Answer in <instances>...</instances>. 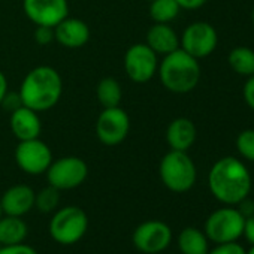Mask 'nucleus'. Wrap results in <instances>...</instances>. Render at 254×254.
<instances>
[{
  "label": "nucleus",
  "mask_w": 254,
  "mask_h": 254,
  "mask_svg": "<svg viewBox=\"0 0 254 254\" xmlns=\"http://www.w3.org/2000/svg\"><path fill=\"white\" fill-rule=\"evenodd\" d=\"M208 187L211 194L220 203L236 206L241 200L250 196L253 180L242 160L233 156H226L211 166Z\"/></svg>",
  "instance_id": "obj_1"
},
{
  "label": "nucleus",
  "mask_w": 254,
  "mask_h": 254,
  "mask_svg": "<svg viewBox=\"0 0 254 254\" xmlns=\"http://www.w3.org/2000/svg\"><path fill=\"white\" fill-rule=\"evenodd\" d=\"M23 105L36 111L47 112L62 99L63 79L57 69L42 64L33 67L21 81L18 90Z\"/></svg>",
  "instance_id": "obj_2"
},
{
  "label": "nucleus",
  "mask_w": 254,
  "mask_h": 254,
  "mask_svg": "<svg viewBox=\"0 0 254 254\" xmlns=\"http://www.w3.org/2000/svg\"><path fill=\"white\" fill-rule=\"evenodd\" d=\"M162 85L175 94H187L193 91L200 81V64L199 60L178 48L159 62L157 69Z\"/></svg>",
  "instance_id": "obj_3"
},
{
  "label": "nucleus",
  "mask_w": 254,
  "mask_h": 254,
  "mask_svg": "<svg viewBox=\"0 0 254 254\" xmlns=\"http://www.w3.org/2000/svg\"><path fill=\"white\" fill-rule=\"evenodd\" d=\"M159 177L172 193L190 191L197 180V169L187 151H168L159 165Z\"/></svg>",
  "instance_id": "obj_4"
},
{
  "label": "nucleus",
  "mask_w": 254,
  "mask_h": 254,
  "mask_svg": "<svg viewBox=\"0 0 254 254\" xmlns=\"http://www.w3.org/2000/svg\"><path fill=\"white\" fill-rule=\"evenodd\" d=\"M88 229L87 212L75 205L57 208L48 224L50 236L60 245H73L79 242Z\"/></svg>",
  "instance_id": "obj_5"
},
{
  "label": "nucleus",
  "mask_w": 254,
  "mask_h": 254,
  "mask_svg": "<svg viewBox=\"0 0 254 254\" xmlns=\"http://www.w3.org/2000/svg\"><path fill=\"white\" fill-rule=\"evenodd\" d=\"M245 217L239 212L236 206L224 205L215 211H212L203 224V232L209 242L227 244L238 242L242 238Z\"/></svg>",
  "instance_id": "obj_6"
},
{
  "label": "nucleus",
  "mask_w": 254,
  "mask_h": 254,
  "mask_svg": "<svg viewBox=\"0 0 254 254\" xmlns=\"http://www.w3.org/2000/svg\"><path fill=\"white\" fill-rule=\"evenodd\" d=\"M45 175L50 186L60 191H67L85 183L88 177V166L85 160L78 156H64L53 160Z\"/></svg>",
  "instance_id": "obj_7"
},
{
  "label": "nucleus",
  "mask_w": 254,
  "mask_h": 254,
  "mask_svg": "<svg viewBox=\"0 0 254 254\" xmlns=\"http://www.w3.org/2000/svg\"><path fill=\"white\" fill-rule=\"evenodd\" d=\"M159 56L144 42L133 44L124 54V72L132 82L145 84L157 75Z\"/></svg>",
  "instance_id": "obj_8"
},
{
  "label": "nucleus",
  "mask_w": 254,
  "mask_h": 254,
  "mask_svg": "<svg viewBox=\"0 0 254 254\" xmlns=\"http://www.w3.org/2000/svg\"><path fill=\"white\" fill-rule=\"evenodd\" d=\"M130 132V117L121 106L103 108L96 120V136L106 147L120 145Z\"/></svg>",
  "instance_id": "obj_9"
},
{
  "label": "nucleus",
  "mask_w": 254,
  "mask_h": 254,
  "mask_svg": "<svg viewBox=\"0 0 254 254\" xmlns=\"http://www.w3.org/2000/svg\"><path fill=\"white\" fill-rule=\"evenodd\" d=\"M217 45L218 33L215 27L206 21H194L189 24L180 36V48L197 60L211 56Z\"/></svg>",
  "instance_id": "obj_10"
},
{
  "label": "nucleus",
  "mask_w": 254,
  "mask_h": 254,
  "mask_svg": "<svg viewBox=\"0 0 254 254\" xmlns=\"http://www.w3.org/2000/svg\"><path fill=\"white\" fill-rule=\"evenodd\" d=\"M135 248L144 254H159L172 242V229L162 220H147L132 233Z\"/></svg>",
  "instance_id": "obj_11"
},
{
  "label": "nucleus",
  "mask_w": 254,
  "mask_h": 254,
  "mask_svg": "<svg viewBox=\"0 0 254 254\" xmlns=\"http://www.w3.org/2000/svg\"><path fill=\"white\" fill-rule=\"evenodd\" d=\"M17 166L29 175H42L50 168L53 159V151L41 138L18 141L14 153Z\"/></svg>",
  "instance_id": "obj_12"
},
{
  "label": "nucleus",
  "mask_w": 254,
  "mask_h": 254,
  "mask_svg": "<svg viewBox=\"0 0 254 254\" xmlns=\"http://www.w3.org/2000/svg\"><path fill=\"white\" fill-rule=\"evenodd\" d=\"M23 11L35 26L56 27L69 17L67 0H23Z\"/></svg>",
  "instance_id": "obj_13"
},
{
  "label": "nucleus",
  "mask_w": 254,
  "mask_h": 254,
  "mask_svg": "<svg viewBox=\"0 0 254 254\" xmlns=\"http://www.w3.org/2000/svg\"><path fill=\"white\" fill-rule=\"evenodd\" d=\"M91 32L88 24L81 18L66 17L54 27V41L69 50L82 48L90 41Z\"/></svg>",
  "instance_id": "obj_14"
},
{
  "label": "nucleus",
  "mask_w": 254,
  "mask_h": 254,
  "mask_svg": "<svg viewBox=\"0 0 254 254\" xmlns=\"http://www.w3.org/2000/svg\"><path fill=\"white\" fill-rule=\"evenodd\" d=\"M35 196L36 191L27 184L11 186L0 197L3 214L12 217H24L35 208Z\"/></svg>",
  "instance_id": "obj_15"
},
{
  "label": "nucleus",
  "mask_w": 254,
  "mask_h": 254,
  "mask_svg": "<svg viewBox=\"0 0 254 254\" xmlns=\"http://www.w3.org/2000/svg\"><path fill=\"white\" fill-rule=\"evenodd\" d=\"M9 127H11L12 135L18 141H29V139H36L41 136L42 121H41L39 112L23 105L21 108L11 112Z\"/></svg>",
  "instance_id": "obj_16"
},
{
  "label": "nucleus",
  "mask_w": 254,
  "mask_h": 254,
  "mask_svg": "<svg viewBox=\"0 0 254 254\" xmlns=\"http://www.w3.org/2000/svg\"><path fill=\"white\" fill-rule=\"evenodd\" d=\"M197 138V129L194 123L187 117L174 118L166 129V142L171 150L189 151Z\"/></svg>",
  "instance_id": "obj_17"
},
{
  "label": "nucleus",
  "mask_w": 254,
  "mask_h": 254,
  "mask_svg": "<svg viewBox=\"0 0 254 254\" xmlns=\"http://www.w3.org/2000/svg\"><path fill=\"white\" fill-rule=\"evenodd\" d=\"M145 44L157 56H166L180 48V36L171 24L154 23L147 32Z\"/></svg>",
  "instance_id": "obj_18"
},
{
  "label": "nucleus",
  "mask_w": 254,
  "mask_h": 254,
  "mask_svg": "<svg viewBox=\"0 0 254 254\" xmlns=\"http://www.w3.org/2000/svg\"><path fill=\"white\" fill-rule=\"evenodd\" d=\"M177 245L181 254H208L209 251V239L197 227H184L178 233Z\"/></svg>",
  "instance_id": "obj_19"
},
{
  "label": "nucleus",
  "mask_w": 254,
  "mask_h": 254,
  "mask_svg": "<svg viewBox=\"0 0 254 254\" xmlns=\"http://www.w3.org/2000/svg\"><path fill=\"white\" fill-rule=\"evenodd\" d=\"M29 227L23 217L2 215L0 217V245L21 244L27 238Z\"/></svg>",
  "instance_id": "obj_20"
},
{
  "label": "nucleus",
  "mask_w": 254,
  "mask_h": 254,
  "mask_svg": "<svg viewBox=\"0 0 254 254\" xmlns=\"http://www.w3.org/2000/svg\"><path fill=\"white\" fill-rule=\"evenodd\" d=\"M227 63L235 73L248 78L254 75V50L245 45L235 47L227 56Z\"/></svg>",
  "instance_id": "obj_21"
},
{
  "label": "nucleus",
  "mask_w": 254,
  "mask_h": 254,
  "mask_svg": "<svg viewBox=\"0 0 254 254\" xmlns=\"http://www.w3.org/2000/svg\"><path fill=\"white\" fill-rule=\"evenodd\" d=\"M96 97L99 103L102 105V108L120 106L121 99H123V88L115 78L106 76L99 81L96 87Z\"/></svg>",
  "instance_id": "obj_22"
},
{
  "label": "nucleus",
  "mask_w": 254,
  "mask_h": 254,
  "mask_svg": "<svg viewBox=\"0 0 254 254\" xmlns=\"http://www.w3.org/2000/svg\"><path fill=\"white\" fill-rule=\"evenodd\" d=\"M148 12L154 23L171 24L174 20L178 18L181 8L175 0H151Z\"/></svg>",
  "instance_id": "obj_23"
},
{
  "label": "nucleus",
  "mask_w": 254,
  "mask_h": 254,
  "mask_svg": "<svg viewBox=\"0 0 254 254\" xmlns=\"http://www.w3.org/2000/svg\"><path fill=\"white\" fill-rule=\"evenodd\" d=\"M60 203V190L50 186L39 190L35 196V208L42 214H51L59 208Z\"/></svg>",
  "instance_id": "obj_24"
},
{
  "label": "nucleus",
  "mask_w": 254,
  "mask_h": 254,
  "mask_svg": "<svg viewBox=\"0 0 254 254\" xmlns=\"http://www.w3.org/2000/svg\"><path fill=\"white\" fill-rule=\"evenodd\" d=\"M238 154L247 160L254 163V129H245L242 130L235 141Z\"/></svg>",
  "instance_id": "obj_25"
},
{
  "label": "nucleus",
  "mask_w": 254,
  "mask_h": 254,
  "mask_svg": "<svg viewBox=\"0 0 254 254\" xmlns=\"http://www.w3.org/2000/svg\"><path fill=\"white\" fill-rule=\"evenodd\" d=\"M208 254H247V250L238 242L217 244L214 248H209Z\"/></svg>",
  "instance_id": "obj_26"
},
{
  "label": "nucleus",
  "mask_w": 254,
  "mask_h": 254,
  "mask_svg": "<svg viewBox=\"0 0 254 254\" xmlns=\"http://www.w3.org/2000/svg\"><path fill=\"white\" fill-rule=\"evenodd\" d=\"M33 38L36 44L39 45H50L54 42V27H47V26H36L33 32Z\"/></svg>",
  "instance_id": "obj_27"
},
{
  "label": "nucleus",
  "mask_w": 254,
  "mask_h": 254,
  "mask_svg": "<svg viewBox=\"0 0 254 254\" xmlns=\"http://www.w3.org/2000/svg\"><path fill=\"white\" fill-rule=\"evenodd\" d=\"M0 254H39L33 247L21 242L14 245H0Z\"/></svg>",
  "instance_id": "obj_28"
},
{
  "label": "nucleus",
  "mask_w": 254,
  "mask_h": 254,
  "mask_svg": "<svg viewBox=\"0 0 254 254\" xmlns=\"http://www.w3.org/2000/svg\"><path fill=\"white\" fill-rule=\"evenodd\" d=\"M0 106H3L9 114L14 112L15 109L21 108V106H23V100H21L20 93H18V91L12 93V91L8 90V93L5 94V97H3V100H2V105H0Z\"/></svg>",
  "instance_id": "obj_29"
},
{
  "label": "nucleus",
  "mask_w": 254,
  "mask_h": 254,
  "mask_svg": "<svg viewBox=\"0 0 254 254\" xmlns=\"http://www.w3.org/2000/svg\"><path fill=\"white\" fill-rule=\"evenodd\" d=\"M242 97L247 106L254 112V75L248 76L242 87Z\"/></svg>",
  "instance_id": "obj_30"
},
{
  "label": "nucleus",
  "mask_w": 254,
  "mask_h": 254,
  "mask_svg": "<svg viewBox=\"0 0 254 254\" xmlns=\"http://www.w3.org/2000/svg\"><path fill=\"white\" fill-rule=\"evenodd\" d=\"M242 236L247 239L250 245H254V215H250L245 218Z\"/></svg>",
  "instance_id": "obj_31"
},
{
  "label": "nucleus",
  "mask_w": 254,
  "mask_h": 254,
  "mask_svg": "<svg viewBox=\"0 0 254 254\" xmlns=\"http://www.w3.org/2000/svg\"><path fill=\"white\" fill-rule=\"evenodd\" d=\"M178 3V6L181 9H186V11H196V9H200L208 0H175Z\"/></svg>",
  "instance_id": "obj_32"
},
{
  "label": "nucleus",
  "mask_w": 254,
  "mask_h": 254,
  "mask_svg": "<svg viewBox=\"0 0 254 254\" xmlns=\"http://www.w3.org/2000/svg\"><path fill=\"white\" fill-rule=\"evenodd\" d=\"M236 206H238L239 212H241L245 218L250 217V215H254V200L250 199V196L245 197L244 200H241Z\"/></svg>",
  "instance_id": "obj_33"
},
{
  "label": "nucleus",
  "mask_w": 254,
  "mask_h": 254,
  "mask_svg": "<svg viewBox=\"0 0 254 254\" xmlns=\"http://www.w3.org/2000/svg\"><path fill=\"white\" fill-rule=\"evenodd\" d=\"M6 93H8V78L2 70H0V105H2V100Z\"/></svg>",
  "instance_id": "obj_34"
},
{
  "label": "nucleus",
  "mask_w": 254,
  "mask_h": 254,
  "mask_svg": "<svg viewBox=\"0 0 254 254\" xmlns=\"http://www.w3.org/2000/svg\"><path fill=\"white\" fill-rule=\"evenodd\" d=\"M251 24H253V29H254V8L251 11Z\"/></svg>",
  "instance_id": "obj_35"
},
{
  "label": "nucleus",
  "mask_w": 254,
  "mask_h": 254,
  "mask_svg": "<svg viewBox=\"0 0 254 254\" xmlns=\"http://www.w3.org/2000/svg\"><path fill=\"white\" fill-rule=\"evenodd\" d=\"M247 254H254V245H251V247H250V250L247 251Z\"/></svg>",
  "instance_id": "obj_36"
},
{
  "label": "nucleus",
  "mask_w": 254,
  "mask_h": 254,
  "mask_svg": "<svg viewBox=\"0 0 254 254\" xmlns=\"http://www.w3.org/2000/svg\"><path fill=\"white\" fill-rule=\"evenodd\" d=\"M3 215V211H2V203H0V217Z\"/></svg>",
  "instance_id": "obj_37"
},
{
  "label": "nucleus",
  "mask_w": 254,
  "mask_h": 254,
  "mask_svg": "<svg viewBox=\"0 0 254 254\" xmlns=\"http://www.w3.org/2000/svg\"><path fill=\"white\" fill-rule=\"evenodd\" d=\"M147 2H151V0H147Z\"/></svg>",
  "instance_id": "obj_38"
}]
</instances>
